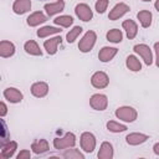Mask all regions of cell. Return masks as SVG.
<instances>
[{
	"label": "cell",
	"mask_w": 159,
	"mask_h": 159,
	"mask_svg": "<svg viewBox=\"0 0 159 159\" xmlns=\"http://www.w3.org/2000/svg\"><path fill=\"white\" fill-rule=\"evenodd\" d=\"M4 97L5 99H7L10 103H20L24 98L22 93L17 89V88H14V87H9L4 91Z\"/></svg>",
	"instance_id": "30bf717a"
},
{
	"label": "cell",
	"mask_w": 159,
	"mask_h": 159,
	"mask_svg": "<svg viewBox=\"0 0 159 159\" xmlns=\"http://www.w3.org/2000/svg\"><path fill=\"white\" fill-rule=\"evenodd\" d=\"M63 9H65V1L63 0H57L56 2H50V4L45 5V10L50 17L63 11Z\"/></svg>",
	"instance_id": "9a60e30c"
},
{
	"label": "cell",
	"mask_w": 159,
	"mask_h": 159,
	"mask_svg": "<svg viewBox=\"0 0 159 159\" xmlns=\"http://www.w3.org/2000/svg\"><path fill=\"white\" fill-rule=\"evenodd\" d=\"M81 148L86 153H92L96 148V137L89 132H83L81 134Z\"/></svg>",
	"instance_id": "5b68a950"
},
{
	"label": "cell",
	"mask_w": 159,
	"mask_h": 159,
	"mask_svg": "<svg viewBox=\"0 0 159 159\" xmlns=\"http://www.w3.org/2000/svg\"><path fill=\"white\" fill-rule=\"evenodd\" d=\"M125 65H127V67H128L130 71H133V72H138V71L142 70L140 61H139L134 55H129V56L127 57V60H125Z\"/></svg>",
	"instance_id": "d4e9b609"
},
{
	"label": "cell",
	"mask_w": 159,
	"mask_h": 159,
	"mask_svg": "<svg viewBox=\"0 0 159 159\" xmlns=\"http://www.w3.org/2000/svg\"><path fill=\"white\" fill-rule=\"evenodd\" d=\"M6 113H7V107H6V104H5L4 102H0V116H1V117H5Z\"/></svg>",
	"instance_id": "e575fe53"
},
{
	"label": "cell",
	"mask_w": 159,
	"mask_h": 159,
	"mask_svg": "<svg viewBox=\"0 0 159 159\" xmlns=\"http://www.w3.org/2000/svg\"><path fill=\"white\" fill-rule=\"evenodd\" d=\"M31 9V0H15L12 4V11L17 15H22Z\"/></svg>",
	"instance_id": "7c38bea8"
},
{
	"label": "cell",
	"mask_w": 159,
	"mask_h": 159,
	"mask_svg": "<svg viewBox=\"0 0 159 159\" xmlns=\"http://www.w3.org/2000/svg\"><path fill=\"white\" fill-rule=\"evenodd\" d=\"M75 12H76L77 17H78L80 20L84 21V22L92 20V17H93V12H92L91 7H89L87 4H83V2L76 5V7H75Z\"/></svg>",
	"instance_id": "ba28073f"
},
{
	"label": "cell",
	"mask_w": 159,
	"mask_h": 159,
	"mask_svg": "<svg viewBox=\"0 0 159 159\" xmlns=\"http://www.w3.org/2000/svg\"><path fill=\"white\" fill-rule=\"evenodd\" d=\"M96 40H97L96 32L92 31V30L87 31V32L83 35V37L80 40V43H78L80 51H81V52H84V53H86V52H89V51L93 48V46H94V43H96Z\"/></svg>",
	"instance_id": "6da1fadb"
},
{
	"label": "cell",
	"mask_w": 159,
	"mask_h": 159,
	"mask_svg": "<svg viewBox=\"0 0 159 159\" xmlns=\"http://www.w3.org/2000/svg\"><path fill=\"white\" fill-rule=\"evenodd\" d=\"M17 149V143L14 140H9L7 143H5L4 145H1V158L4 159H9L14 155L15 150Z\"/></svg>",
	"instance_id": "d6986e66"
},
{
	"label": "cell",
	"mask_w": 159,
	"mask_h": 159,
	"mask_svg": "<svg viewBox=\"0 0 159 159\" xmlns=\"http://www.w3.org/2000/svg\"><path fill=\"white\" fill-rule=\"evenodd\" d=\"M153 150H154V153H155L157 155H159V143H155V144H154Z\"/></svg>",
	"instance_id": "8d00e7d4"
},
{
	"label": "cell",
	"mask_w": 159,
	"mask_h": 159,
	"mask_svg": "<svg viewBox=\"0 0 159 159\" xmlns=\"http://www.w3.org/2000/svg\"><path fill=\"white\" fill-rule=\"evenodd\" d=\"M61 42H62V37L61 36H56V37H52L50 40H46L43 42V47H45V50H46V52L48 55H55L57 52V46Z\"/></svg>",
	"instance_id": "2e32d148"
},
{
	"label": "cell",
	"mask_w": 159,
	"mask_h": 159,
	"mask_svg": "<svg viewBox=\"0 0 159 159\" xmlns=\"http://www.w3.org/2000/svg\"><path fill=\"white\" fill-rule=\"evenodd\" d=\"M91 83L94 88H98V89H102V88H106L108 84H109V77L107 76L106 72L103 71H97L92 75L91 77Z\"/></svg>",
	"instance_id": "277c9868"
},
{
	"label": "cell",
	"mask_w": 159,
	"mask_h": 159,
	"mask_svg": "<svg viewBox=\"0 0 159 159\" xmlns=\"http://www.w3.org/2000/svg\"><path fill=\"white\" fill-rule=\"evenodd\" d=\"M134 52L138 53L143 60H144V63L147 66H150L153 63V55H152V50L148 45L145 43H139V45H135L134 46Z\"/></svg>",
	"instance_id": "8992f818"
},
{
	"label": "cell",
	"mask_w": 159,
	"mask_h": 159,
	"mask_svg": "<svg viewBox=\"0 0 159 159\" xmlns=\"http://www.w3.org/2000/svg\"><path fill=\"white\" fill-rule=\"evenodd\" d=\"M1 145H4L5 143L9 142V134H7V127H6V123L4 119H1Z\"/></svg>",
	"instance_id": "d6a6232c"
},
{
	"label": "cell",
	"mask_w": 159,
	"mask_h": 159,
	"mask_svg": "<svg viewBox=\"0 0 159 159\" xmlns=\"http://www.w3.org/2000/svg\"><path fill=\"white\" fill-rule=\"evenodd\" d=\"M118 53V50L116 47H108L104 46L99 50L98 52V58L101 62H109L111 60H113V57Z\"/></svg>",
	"instance_id": "8fae6325"
},
{
	"label": "cell",
	"mask_w": 159,
	"mask_h": 159,
	"mask_svg": "<svg viewBox=\"0 0 159 159\" xmlns=\"http://www.w3.org/2000/svg\"><path fill=\"white\" fill-rule=\"evenodd\" d=\"M61 31H62V30H61L60 27L43 26V27H41V29L37 30V36L41 37V39H43V37H47V36H50V35H52V34H58V32H61Z\"/></svg>",
	"instance_id": "484cf974"
},
{
	"label": "cell",
	"mask_w": 159,
	"mask_h": 159,
	"mask_svg": "<svg viewBox=\"0 0 159 159\" xmlns=\"http://www.w3.org/2000/svg\"><path fill=\"white\" fill-rule=\"evenodd\" d=\"M31 93L37 98H42L48 93V84L46 82H36L31 86Z\"/></svg>",
	"instance_id": "4fadbf2b"
},
{
	"label": "cell",
	"mask_w": 159,
	"mask_h": 159,
	"mask_svg": "<svg viewBox=\"0 0 159 159\" xmlns=\"http://www.w3.org/2000/svg\"><path fill=\"white\" fill-rule=\"evenodd\" d=\"M148 139H149V137L143 133H130L125 137V142L129 145H138V144L147 142Z\"/></svg>",
	"instance_id": "e0dca14e"
},
{
	"label": "cell",
	"mask_w": 159,
	"mask_h": 159,
	"mask_svg": "<svg viewBox=\"0 0 159 159\" xmlns=\"http://www.w3.org/2000/svg\"><path fill=\"white\" fill-rule=\"evenodd\" d=\"M24 50H25L26 53H29V55L42 56V51H41L40 46H39L37 42L34 41V40H29V41H26L25 45H24Z\"/></svg>",
	"instance_id": "7402d4cb"
},
{
	"label": "cell",
	"mask_w": 159,
	"mask_h": 159,
	"mask_svg": "<svg viewBox=\"0 0 159 159\" xmlns=\"http://www.w3.org/2000/svg\"><path fill=\"white\" fill-rule=\"evenodd\" d=\"M31 158V153L27 149H22L19 154H17V159H30Z\"/></svg>",
	"instance_id": "836d02e7"
},
{
	"label": "cell",
	"mask_w": 159,
	"mask_h": 159,
	"mask_svg": "<svg viewBox=\"0 0 159 159\" xmlns=\"http://www.w3.org/2000/svg\"><path fill=\"white\" fill-rule=\"evenodd\" d=\"M106 37H107V40H108L109 42L118 43V42H120L122 39H123V34H122V31L118 30V29H112V30H109V31L107 32Z\"/></svg>",
	"instance_id": "4316f807"
},
{
	"label": "cell",
	"mask_w": 159,
	"mask_h": 159,
	"mask_svg": "<svg viewBox=\"0 0 159 159\" xmlns=\"http://www.w3.org/2000/svg\"><path fill=\"white\" fill-rule=\"evenodd\" d=\"M107 129L112 133H120V132H125L128 128L124 124H120L114 120H109V122H107Z\"/></svg>",
	"instance_id": "f1b7e54d"
},
{
	"label": "cell",
	"mask_w": 159,
	"mask_h": 159,
	"mask_svg": "<svg viewBox=\"0 0 159 159\" xmlns=\"http://www.w3.org/2000/svg\"><path fill=\"white\" fill-rule=\"evenodd\" d=\"M53 22L58 26H62V27H70L73 24V19L70 15H61V16L56 17L53 20Z\"/></svg>",
	"instance_id": "83f0119b"
},
{
	"label": "cell",
	"mask_w": 159,
	"mask_h": 159,
	"mask_svg": "<svg viewBox=\"0 0 159 159\" xmlns=\"http://www.w3.org/2000/svg\"><path fill=\"white\" fill-rule=\"evenodd\" d=\"M89 106L96 111H104L108 106V98L106 94L96 93L89 98Z\"/></svg>",
	"instance_id": "52a82bcc"
},
{
	"label": "cell",
	"mask_w": 159,
	"mask_h": 159,
	"mask_svg": "<svg viewBox=\"0 0 159 159\" xmlns=\"http://www.w3.org/2000/svg\"><path fill=\"white\" fill-rule=\"evenodd\" d=\"M137 17H138L140 25H142L144 29H148V27L152 25V19H153V16H152V12H150V11H148V10H142V11H139V12L137 14Z\"/></svg>",
	"instance_id": "cb8c5ba5"
},
{
	"label": "cell",
	"mask_w": 159,
	"mask_h": 159,
	"mask_svg": "<svg viewBox=\"0 0 159 159\" xmlns=\"http://www.w3.org/2000/svg\"><path fill=\"white\" fill-rule=\"evenodd\" d=\"M129 10H130V9H129V6H128L127 4H124V2H119V4L114 5V7L109 11L108 19H109V20H112V21L118 20V19H119V17H122L124 14H127Z\"/></svg>",
	"instance_id": "9c48e42d"
},
{
	"label": "cell",
	"mask_w": 159,
	"mask_h": 159,
	"mask_svg": "<svg viewBox=\"0 0 159 159\" xmlns=\"http://www.w3.org/2000/svg\"><path fill=\"white\" fill-rule=\"evenodd\" d=\"M76 144V135L71 132L66 133L65 137L62 138H55L53 139V147L55 149H66V148H72Z\"/></svg>",
	"instance_id": "3957f363"
},
{
	"label": "cell",
	"mask_w": 159,
	"mask_h": 159,
	"mask_svg": "<svg viewBox=\"0 0 159 159\" xmlns=\"http://www.w3.org/2000/svg\"><path fill=\"white\" fill-rule=\"evenodd\" d=\"M99 159H112L113 158V147L109 142H103L101 144L99 152L97 154Z\"/></svg>",
	"instance_id": "44dd1931"
},
{
	"label": "cell",
	"mask_w": 159,
	"mask_h": 159,
	"mask_svg": "<svg viewBox=\"0 0 159 159\" xmlns=\"http://www.w3.org/2000/svg\"><path fill=\"white\" fill-rule=\"evenodd\" d=\"M122 26H123V29L125 30L127 37H128L129 40H133V39L137 36V34H138V26H137V24H135L133 20H130V19L124 20L123 24H122Z\"/></svg>",
	"instance_id": "ac0fdd59"
},
{
	"label": "cell",
	"mask_w": 159,
	"mask_h": 159,
	"mask_svg": "<svg viewBox=\"0 0 159 159\" xmlns=\"http://www.w3.org/2000/svg\"><path fill=\"white\" fill-rule=\"evenodd\" d=\"M154 51H155V56H157L155 65L159 67V42H155V43H154Z\"/></svg>",
	"instance_id": "d590c367"
},
{
	"label": "cell",
	"mask_w": 159,
	"mask_h": 159,
	"mask_svg": "<svg viewBox=\"0 0 159 159\" xmlns=\"http://www.w3.org/2000/svg\"><path fill=\"white\" fill-rule=\"evenodd\" d=\"M62 157L66 159H84V155L78 149H67L63 152Z\"/></svg>",
	"instance_id": "f546056e"
},
{
	"label": "cell",
	"mask_w": 159,
	"mask_h": 159,
	"mask_svg": "<svg viewBox=\"0 0 159 159\" xmlns=\"http://www.w3.org/2000/svg\"><path fill=\"white\" fill-rule=\"evenodd\" d=\"M154 7H155V9H157V11L159 12V0H157V1H155V4H154Z\"/></svg>",
	"instance_id": "74e56055"
},
{
	"label": "cell",
	"mask_w": 159,
	"mask_h": 159,
	"mask_svg": "<svg viewBox=\"0 0 159 159\" xmlns=\"http://www.w3.org/2000/svg\"><path fill=\"white\" fill-rule=\"evenodd\" d=\"M116 117L120 120H124V122H134L138 117V113L137 111L133 108V107H129V106H123V107H119L116 109Z\"/></svg>",
	"instance_id": "7a4b0ae2"
},
{
	"label": "cell",
	"mask_w": 159,
	"mask_h": 159,
	"mask_svg": "<svg viewBox=\"0 0 159 159\" xmlns=\"http://www.w3.org/2000/svg\"><path fill=\"white\" fill-rule=\"evenodd\" d=\"M45 21H47V16H46L43 12H41V11H35V12H32V14L26 19L27 25L31 26V27L37 26V25H40V24H42V22H45Z\"/></svg>",
	"instance_id": "5bb4252c"
},
{
	"label": "cell",
	"mask_w": 159,
	"mask_h": 159,
	"mask_svg": "<svg viewBox=\"0 0 159 159\" xmlns=\"http://www.w3.org/2000/svg\"><path fill=\"white\" fill-rule=\"evenodd\" d=\"M142 1H150V0H142Z\"/></svg>",
	"instance_id": "f35d334b"
},
{
	"label": "cell",
	"mask_w": 159,
	"mask_h": 159,
	"mask_svg": "<svg viewBox=\"0 0 159 159\" xmlns=\"http://www.w3.org/2000/svg\"><path fill=\"white\" fill-rule=\"evenodd\" d=\"M82 32V27L81 26H75L72 30H70V32L66 35V40H67V42L68 43H72L77 37H78V35Z\"/></svg>",
	"instance_id": "4dcf8cb0"
},
{
	"label": "cell",
	"mask_w": 159,
	"mask_h": 159,
	"mask_svg": "<svg viewBox=\"0 0 159 159\" xmlns=\"http://www.w3.org/2000/svg\"><path fill=\"white\" fill-rule=\"evenodd\" d=\"M15 53V45L10 41L2 40L0 42V56L6 58V57H11Z\"/></svg>",
	"instance_id": "ffe728a7"
},
{
	"label": "cell",
	"mask_w": 159,
	"mask_h": 159,
	"mask_svg": "<svg viewBox=\"0 0 159 159\" xmlns=\"http://www.w3.org/2000/svg\"><path fill=\"white\" fill-rule=\"evenodd\" d=\"M31 149L35 154H42L50 149V145L46 139H39L31 144Z\"/></svg>",
	"instance_id": "603a6c76"
},
{
	"label": "cell",
	"mask_w": 159,
	"mask_h": 159,
	"mask_svg": "<svg viewBox=\"0 0 159 159\" xmlns=\"http://www.w3.org/2000/svg\"><path fill=\"white\" fill-rule=\"evenodd\" d=\"M107 6H108V0H97L96 1V11L98 14H103L106 10H107Z\"/></svg>",
	"instance_id": "1f68e13d"
}]
</instances>
